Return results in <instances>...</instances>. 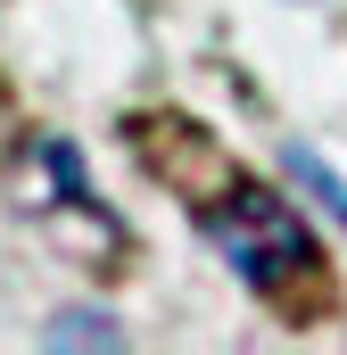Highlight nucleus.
Returning <instances> with one entry per match:
<instances>
[{
  "mask_svg": "<svg viewBox=\"0 0 347 355\" xmlns=\"http://www.w3.org/2000/svg\"><path fill=\"white\" fill-rule=\"evenodd\" d=\"M281 166H289V182H298V190H314V207H323V215L347 232V182L331 174V166H323L306 141H289V149H281Z\"/></svg>",
  "mask_w": 347,
  "mask_h": 355,
  "instance_id": "nucleus-3",
  "label": "nucleus"
},
{
  "mask_svg": "<svg viewBox=\"0 0 347 355\" xmlns=\"http://www.w3.org/2000/svg\"><path fill=\"white\" fill-rule=\"evenodd\" d=\"M42 347H124V331H116L108 314H91V306H75V314L42 322Z\"/></svg>",
  "mask_w": 347,
  "mask_h": 355,
  "instance_id": "nucleus-4",
  "label": "nucleus"
},
{
  "mask_svg": "<svg viewBox=\"0 0 347 355\" xmlns=\"http://www.w3.org/2000/svg\"><path fill=\"white\" fill-rule=\"evenodd\" d=\"M133 149H141V166L166 174L198 215H215V207L248 182L215 141H207V124H190V116H133Z\"/></svg>",
  "mask_w": 347,
  "mask_h": 355,
  "instance_id": "nucleus-2",
  "label": "nucleus"
},
{
  "mask_svg": "<svg viewBox=\"0 0 347 355\" xmlns=\"http://www.w3.org/2000/svg\"><path fill=\"white\" fill-rule=\"evenodd\" d=\"M207 232L223 240L232 272H240L257 297H273L281 314H298V322H306V306H298V281L331 289V281H323V265H314V240H306V223L289 215V198H281V190L240 182V190H232V198L207 215Z\"/></svg>",
  "mask_w": 347,
  "mask_h": 355,
  "instance_id": "nucleus-1",
  "label": "nucleus"
}]
</instances>
